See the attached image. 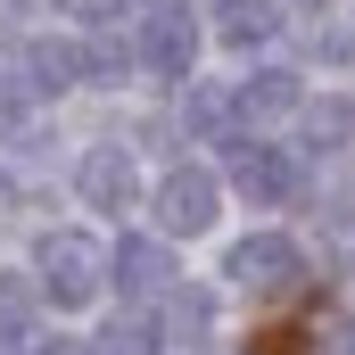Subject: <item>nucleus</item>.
<instances>
[{
    "label": "nucleus",
    "mask_w": 355,
    "mask_h": 355,
    "mask_svg": "<svg viewBox=\"0 0 355 355\" xmlns=\"http://www.w3.org/2000/svg\"><path fill=\"white\" fill-rule=\"evenodd\" d=\"M99 281H107V248H99L91 232H42V248H33V289H42L50 306H91Z\"/></svg>",
    "instance_id": "obj_1"
},
{
    "label": "nucleus",
    "mask_w": 355,
    "mask_h": 355,
    "mask_svg": "<svg viewBox=\"0 0 355 355\" xmlns=\"http://www.w3.org/2000/svg\"><path fill=\"white\" fill-rule=\"evenodd\" d=\"M232 190L248 207H289L306 190V157L289 141H232Z\"/></svg>",
    "instance_id": "obj_2"
},
{
    "label": "nucleus",
    "mask_w": 355,
    "mask_h": 355,
    "mask_svg": "<svg viewBox=\"0 0 355 355\" xmlns=\"http://www.w3.org/2000/svg\"><path fill=\"white\" fill-rule=\"evenodd\" d=\"M232 281L248 289V297H281V289H297V272H306V248L289 240V232H248L240 248H232Z\"/></svg>",
    "instance_id": "obj_3"
},
{
    "label": "nucleus",
    "mask_w": 355,
    "mask_h": 355,
    "mask_svg": "<svg viewBox=\"0 0 355 355\" xmlns=\"http://www.w3.org/2000/svg\"><path fill=\"white\" fill-rule=\"evenodd\" d=\"M190 58H198V17L190 8H149V25H141V67L157 75V83H190Z\"/></svg>",
    "instance_id": "obj_4"
},
{
    "label": "nucleus",
    "mask_w": 355,
    "mask_h": 355,
    "mask_svg": "<svg viewBox=\"0 0 355 355\" xmlns=\"http://www.w3.org/2000/svg\"><path fill=\"white\" fill-rule=\"evenodd\" d=\"M306 107V91H297V75H281V67H265V75H248V83L232 91V141H265V124H281V116H297Z\"/></svg>",
    "instance_id": "obj_5"
},
{
    "label": "nucleus",
    "mask_w": 355,
    "mask_h": 355,
    "mask_svg": "<svg viewBox=\"0 0 355 355\" xmlns=\"http://www.w3.org/2000/svg\"><path fill=\"white\" fill-rule=\"evenodd\" d=\"M215 207H223V182L207 174V166H174V174L157 182V232H207L215 223Z\"/></svg>",
    "instance_id": "obj_6"
},
{
    "label": "nucleus",
    "mask_w": 355,
    "mask_h": 355,
    "mask_svg": "<svg viewBox=\"0 0 355 355\" xmlns=\"http://www.w3.org/2000/svg\"><path fill=\"white\" fill-rule=\"evenodd\" d=\"M107 272H116V297H132V306H166L182 281H174V257L157 248V240H116V257H107Z\"/></svg>",
    "instance_id": "obj_7"
},
{
    "label": "nucleus",
    "mask_w": 355,
    "mask_h": 355,
    "mask_svg": "<svg viewBox=\"0 0 355 355\" xmlns=\"http://www.w3.org/2000/svg\"><path fill=\"white\" fill-rule=\"evenodd\" d=\"M75 190H83V207H99V215H124L141 198V174H132L124 149H91L83 166H75Z\"/></svg>",
    "instance_id": "obj_8"
},
{
    "label": "nucleus",
    "mask_w": 355,
    "mask_h": 355,
    "mask_svg": "<svg viewBox=\"0 0 355 355\" xmlns=\"http://www.w3.org/2000/svg\"><path fill=\"white\" fill-rule=\"evenodd\" d=\"M215 33L232 50H265L281 33V0H215Z\"/></svg>",
    "instance_id": "obj_9"
},
{
    "label": "nucleus",
    "mask_w": 355,
    "mask_h": 355,
    "mask_svg": "<svg viewBox=\"0 0 355 355\" xmlns=\"http://www.w3.org/2000/svg\"><path fill=\"white\" fill-rule=\"evenodd\" d=\"M25 83H33V91H67V83H83V50H75V42H58V33L25 42Z\"/></svg>",
    "instance_id": "obj_10"
},
{
    "label": "nucleus",
    "mask_w": 355,
    "mask_h": 355,
    "mask_svg": "<svg viewBox=\"0 0 355 355\" xmlns=\"http://www.w3.org/2000/svg\"><path fill=\"white\" fill-rule=\"evenodd\" d=\"M33 314H42V289L25 272H0V355L33 339Z\"/></svg>",
    "instance_id": "obj_11"
},
{
    "label": "nucleus",
    "mask_w": 355,
    "mask_h": 355,
    "mask_svg": "<svg viewBox=\"0 0 355 355\" xmlns=\"http://www.w3.org/2000/svg\"><path fill=\"white\" fill-rule=\"evenodd\" d=\"M297 124H306L314 149H347V141H355V99H306Z\"/></svg>",
    "instance_id": "obj_12"
},
{
    "label": "nucleus",
    "mask_w": 355,
    "mask_h": 355,
    "mask_svg": "<svg viewBox=\"0 0 355 355\" xmlns=\"http://www.w3.org/2000/svg\"><path fill=\"white\" fill-rule=\"evenodd\" d=\"M166 331H174L182 347H207V331H215V297H207V289H174V297H166Z\"/></svg>",
    "instance_id": "obj_13"
},
{
    "label": "nucleus",
    "mask_w": 355,
    "mask_h": 355,
    "mask_svg": "<svg viewBox=\"0 0 355 355\" xmlns=\"http://www.w3.org/2000/svg\"><path fill=\"white\" fill-rule=\"evenodd\" d=\"M132 58H141L132 42H116V33H99V42L83 50V83H124V75H132Z\"/></svg>",
    "instance_id": "obj_14"
},
{
    "label": "nucleus",
    "mask_w": 355,
    "mask_h": 355,
    "mask_svg": "<svg viewBox=\"0 0 355 355\" xmlns=\"http://www.w3.org/2000/svg\"><path fill=\"white\" fill-rule=\"evenodd\" d=\"M331 355H355V331H339V347H331Z\"/></svg>",
    "instance_id": "obj_15"
},
{
    "label": "nucleus",
    "mask_w": 355,
    "mask_h": 355,
    "mask_svg": "<svg viewBox=\"0 0 355 355\" xmlns=\"http://www.w3.org/2000/svg\"><path fill=\"white\" fill-rule=\"evenodd\" d=\"M297 8H331V0H297Z\"/></svg>",
    "instance_id": "obj_16"
},
{
    "label": "nucleus",
    "mask_w": 355,
    "mask_h": 355,
    "mask_svg": "<svg viewBox=\"0 0 355 355\" xmlns=\"http://www.w3.org/2000/svg\"><path fill=\"white\" fill-rule=\"evenodd\" d=\"M0 99H8V83H0Z\"/></svg>",
    "instance_id": "obj_17"
},
{
    "label": "nucleus",
    "mask_w": 355,
    "mask_h": 355,
    "mask_svg": "<svg viewBox=\"0 0 355 355\" xmlns=\"http://www.w3.org/2000/svg\"><path fill=\"white\" fill-rule=\"evenodd\" d=\"M124 8H132V0H124Z\"/></svg>",
    "instance_id": "obj_18"
}]
</instances>
